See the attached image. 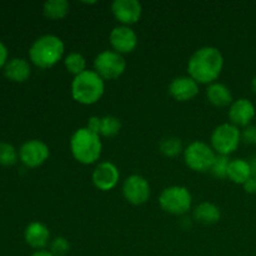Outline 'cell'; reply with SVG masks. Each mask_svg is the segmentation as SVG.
Masks as SVG:
<instances>
[{
  "label": "cell",
  "mask_w": 256,
  "mask_h": 256,
  "mask_svg": "<svg viewBox=\"0 0 256 256\" xmlns=\"http://www.w3.org/2000/svg\"><path fill=\"white\" fill-rule=\"evenodd\" d=\"M224 69V56L215 46H202L188 62V74L198 84H212Z\"/></svg>",
  "instance_id": "1"
},
{
  "label": "cell",
  "mask_w": 256,
  "mask_h": 256,
  "mask_svg": "<svg viewBox=\"0 0 256 256\" xmlns=\"http://www.w3.org/2000/svg\"><path fill=\"white\" fill-rule=\"evenodd\" d=\"M65 44L59 36L45 34L38 38L29 49V59L35 66L40 69H49L55 66L62 59Z\"/></svg>",
  "instance_id": "2"
},
{
  "label": "cell",
  "mask_w": 256,
  "mask_h": 256,
  "mask_svg": "<svg viewBox=\"0 0 256 256\" xmlns=\"http://www.w3.org/2000/svg\"><path fill=\"white\" fill-rule=\"evenodd\" d=\"M70 152L72 158L82 165L95 164L102 152L100 135L95 134L86 126L75 130L70 138Z\"/></svg>",
  "instance_id": "3"
},
{
  "label": "cell",
  "mask_w": 256,
  "mask_h": 256,
  "mask_svg": "<svg viewBox=\"0 0 256 256\" xmlns=\"http://www.w3.org/2000/svg\"><path fill=\"white\" fill-rule=\"evenodd\" d=\"M105 92V80L95 70H89L74 76L72 82V96L82 105H94Z\"/></svg>",
  "instance_id": "4"
},
{
  "label": "cell",
  "mask_w": 256,
  "mask_h": 256,
  "mask_svg": "<svg viewBox=\"0 0 256 256\" xmlns=\"http://www.w3.org/2000/svg\"><path fill=\"white\" fill-rule=\"evenodd\" d=\"M159 205L165 212L172 215H184L192 209V192L182 185L165 188L159 196Z\"/></svg>",
  "instance_id": "5"
},
{
  "label": "cell",
  "mask_w": 256,
  "mask_h": 256,
  "mask_svg": "<svg viewBox=\"0 0 256 256\" xmlns=\"http://www.w3.org/2000/svg\"><path fill=\"white\" fill-rule=\"evenodd\" d=\"M215 158H216V152H214L212 145L200 142V140L190 142L184 149L185 164L192 172H210Z\"/></svg>",
  "instance_id": "6"
},
{
  "label": "cell",
  "mask_w": 256,
  "mask_h": 256,
  "mask_svg": "<svg viewBox=\"0 0 256 256\" xmlns=\"http://www.w3.org/2000/svg\"><path fill=\"white\" fill-rule=\"evenodd\" d=\"M210 142L218 155L229 156L239 148L242 142V132L232 122H224L215 128L210 138Z\"/></svg>",
  "instance_id": "7"
},
{
  "label": "cell",
  "mask_w": 256,
  "mask_h": 256,
  "mask_svg": "<svg viewBox=\"0 0 256 256\" xmlns=\"http://www.w3.org/2000/svg\"><path fill=\"white\" fill-rule=\"evenodd\" d=\"M94 70L104 80L119 79L126 70V60L114 50H104L95 56Z\"/></svg>",
  "instance_id": "8"
},
{
  "label": "cell",
  "mask_w": 256,
  "mask_h": 256,
  "mask_svg": "<svg viewBox=\"0 0 256 256\" xmlns=\"http://www.w3.org/2000/svg\"><path fill=\"white\" fill-rule=\"evenodd\" d=\"M122 195L132 205H142L152 195L149 182L142 175H130L122 182Z\"/></svg>",
  "instance_id": "9"
},
{
  "label": "cell",
  "mask_w": 256,
  "mask_h": 256,
  "mask_svg": "<svg viewBox=\"0 0 256 256\" xmlns=\"http://www.w3.org/2000/svg\"><path fill=\"white\" fill-rule=\"evenodd\" d=\"M50 156V149L42 140H26L19 149V158L28 168H38Z\"/></svg>",
  "instance_id": "10"
},
{
  "label": "cell",
  "mask_w": 256,
  "mask_h": 256,
  "mask_svg": "<svg viewBox=\"0 0 256 256\" xmlns=\"http://www.w3.org/2000/svg\"><path fill=\"white\" fill-rule=\"evenodd\" d=\"M109 42L114 52L124 55L130 54L136 49L139 39H138L136 32H134V29H132V26L119 25L112 30L109 35Z\"/></svg>",
  "instance_id": "11"
},
{
  "label": "cell",
  "mask_w": 256,
  "mask_h": 256,
  "mask_svg": "<svg viewBox=\"0 0 256 256\" xmlns=\"http://www.w3.org/2000/svg\"><path fill=\"white\" fill-rule=\"evenodd\" d=\"M112 12L120 24L132 26L142 19V5L138 0H114Z\"/></svg>",
  "instance_id": "12"
},
{
  "label": "cell",
  "mask_w": 256,
  "mask_h": 256,
  "mask_svg": "<svg viewBox=\"0 0 256 256\" xmlns=\"http://www.w3.org/2000/svg\"><path fill=\"white\" fill-rule=\"evenodd\" d=\"M92 179L96 189L102 192H110L119 184L120 172L114 162H102L92 172Z\"/></svg>",
  "instance_id": "13"
},
{
  "label": "cell",
  "mask_w": 256,
  "mask_h": 256,
  "mask_svg": "<svg viewBox=\"0 0 256 256\" xmlns=\"http://www.w3.org/2000/svg\"><path fill=\"white\" fill-rule=\"evenodd\" d=\"M168 92H169L170 96L176 102H190L199 94V84L189 75L188 76H178L170 82Z\"/></svg>",
  "instance_id": "14"
},
{
  "label": "cell",
  "mask_w": 256,
  "mask_h": 256,
  "mask_svg": "<svg viewBox=\"0 0 256 256\" xmlns=\"http://www.w3.org/2000/svg\"><path fill=\"white\" fill-rule=\"evenodd\" d=\"M256 110L254 104L250 100L242 98L229 106V119L235 126H249L252 120L255 118Z\"/></svg>",
  "instance_id": "15"
},
{
  "label": "cell",
  "mask_w": 256,
  "mask_h": 256,
  "mask_svg": "<svg viewBox=\"0 0 256 256\" xmlns=\"http://www.w3.org/2000/svg\"><path fill=\"white\" fill-rule=\"evenodd\" d=\"M25 242L36 250H44L50 244L49 228L40 222H32L25 228Z\"/></svg>",
  "instance_id": "16"
},
{
  "label": "cell",
  "mask_w": 256,
  "mask_h": 256,
  "mask_svg": "<svg viewBox=\"0 0 256 256\" xmlns=\"http://www.w3.org/2000/svg\"><path fill=\"white\" fill-rule=\"evenodd\" d=\"M4 74L12 82H24L32 75V66L29 62L22 58H12L5 64Z\"/></svg>",
  "instance_id": "17"
},
{
  "label": "cell",
  "mask_w": 256,
  "mask_h": 256,
  "mask_svg": "<svg viewBox=\"0 0 256 256\" xmlns=\"http://www.w3.org/2000/svg\"><path fill=\"white\" fill-rule=\"evenodd\" d=\"M208 102L215 108H226L232 104V90L222 82H212L206 89Z\"/></svg>",
  "instance_id": "18"
},
{
  "label": "cell",
  "mask_w": 256,
  "mask_h": 256,
  "mask_svg": "<svg viewBox=\"0 0 256 256\" xmlns=\"http://www.w3.org/2000/svg\"><path fill=\"white\" fill-rule=\"evenodd\" d=\"M222 218V210L218 205L212 202H200L194 209V219L199 222L200 224L212 225L216 224Z\"/></svg>",
  "instance_id": "19"
},
{
  "label": "cell",
  "mask_w": 256,
  "mask_h": 256,
  "mask_svg": "<svg viewBox=\"0 0 256 256\" xmlns=\"http://www.w3.org/2000/svg\"><path fill=\"white\" fill-rule=\"evenodd\" d=\"M228 178L234 184L244 185L252 178L250 162L245 159L230 160L229 169H228Z\"/></svg>",
  "instance_id": "20"
},
{
  "label": "cell",
  "mask_w": 256,
  "mask_h": 256,
  "mask_svg": "<svg viewBox=\"0 0 256 256\" xmlns=\"http://www.w3.org/2000/svg\"><path fill=\"white\" fill-rule=\"evenodd\" d=\"M69 12L70 4L66 0H48L42 5V12L50 20L64 19Z\"/></svg>",
  "instance_id": "21"
},
{
  "label": "cell",
  "mask_w": 256,
  "mask_h": 256,
  "mask_svg": "<svg viewBox=\"0 0 256 256\" xmlns=\"http://www.w3.org/2000/svg\"><path fill=\"white\" fill-rule=\"evenodd\" d=\"M64 66L68 72L78 76L82 72H86V59L80 52H70L64 58Z\"/></svg>",
  "instance_id": "22"
},
{
  "label": "cell",
  "mask_w": 256,
  "mask_h": 256,
  "mask_svg": "<svg viewBox=\"0 0 256 256\" xmlns=\"http://www.w3.org/2000/svg\"><path fill=\"white\" fill-rule=\"evenodd\" d=\"M159 149L162 154L166 158H176L178 155L182 154V152H184L182 140L175 136L162 139L159 144Z\"/></svg>",
  "instance_id": "23"
},
{
  "label": "cell",
  "mask_w": 256,
  "mask_h": 256,
  "mask_svg": "<svg viewBox=\"0 0 256 256\" xmlns=\"http://www.w3.org/2000/svg\"><path fill=\"white\" fill-rule=\"evenodd\" d=\"M122 122L119 118L112 116V115H106V116L102 118V132H100V136L105 138H112L116 136L122 130Z\"/></svg>",
  "instance_id": "24"
},
{
  "label": "cell",
  "mask_w": 256,
  "mask_h": 256,
  "mask_svg": "<svg viewBox=\"0 0 256 256\" xmlns=\"http://www.w3.org/2000/svg\"><path fill=\"white\" fill-rule=\"evenodd\" d=\"M19 152L9 142H0V165L4 166H12L18 162Z\"/></svg>",
  "instance_id": "25"
},
{
  "label": "cell",
  "mask_w": 256,
  "mask_h": 256,
  "mask_svg": "<svg viewBox=\"0 0 256 256\" xmlns=\"http://www.w3.org/2000/svg\"><path fill=\"white\" fill-rule=\"evenodd\" d=\"M230 159L229 156H225V155H218L214 160V164H212L210 172L214 175L218 179H225L228 178V169H229Z\"/></svg>",
  "instance_id": "26"
},
{
  "label": "cell",
  "mask_w": 256,
  "mask_h": 256,
  "mask_svg": "<svg viewBox=\"0 0 256 256\" xmlns=\"http://www.w3.org/2000/svg\"><path fill=\"white\" fill-rule=\"evenodd\" d=\"M49 246V252L54 256H65L70 252V242L64 236H56L50 242Z\"/></svg>",
  "instance_id": "27"
},
{
  "label": "cell",
  "mask_w": 256,
  "mask_h": 256,
  "mask_svg": "<svg viewBox=\"0 0 256 256\" xmlns=\"http://www.w3.org/2000/svg\"><path fill=\"white\" fill-rule=\"evenodd\" d=\"M242 140L245 144L256 145V125H249L242 130Z\"/></svg>",
  "instance_id": "28"
},
{
  "label": "cell",
  "mask_w": 256,
  "mask_h": 256,
  "mask_svg": "<svg viewBox=\"0 0 256 256\" xmlns=\"http://www.w3.org/2000/svg\"><path fill=\"white\" fill-rule=\"evenodd\" d=\"M86 128L89 130H92L95 134L100 135V132H102V118L99 116H90L88 119Z\"/></svg>",
  "instance_id": "29"
},
{
  "label": "cell",
  "mask_w": 256,
  "mask_h": 256,
  "mask_svg": "<svg viewBox=\"0 0 256 256\" xmlns=\"http://www.w3.org/2000/svg\"><path fill=\"white\" fill-rule=\"evenodd\" d=\"M242 186H244L245 192L249 194H256V174L252 175V178Z\"/></svg>",
  "instance_id": "30"
},
{
  "label": "cell",
  "mask_w": 256,
  "mask_h": 256,
  "mask_svg": "<svg viewBox=\"0 0 256 256\" xmlns=\"http://www.w3.org/2000/svg\"><path fill=\"white\" fill-rule=\"evenodd\" d=\"M8 48L4 42L0 40V69L5 66V64L8 62Z\"/></svg>",
  "instance_id": "31"
},
{
  "label": "cell",
  "mask_w": 256,
  "mask_h": 256,
  "mask_svg": "<svg viewBox=\"0 0 256 256\" xmlns=\"http://www.w3.org/2000/svg\"><path fill=\"white\" fill-rule=\"evenodd\" d=\"M30 256H54V255H52L49 250H38V252H35L34 254H32Z\"/></svg>",
  "instance_id": "32"
},
{
  "label": "cell",
  "mask_w": 256,
  "mask_h": 256,
  "mask_svg": "<svg viewBox=\"0 0 256 256\" xmlns=\"http://www.w3.org/2000/svg\"><path fill=\"white\" fill-rule=\"evenodd\" d=\"M249 162H250V168H252V175H254L256 174V156L252 158Z\"/></svg>",
  "instance_id": "33"
},
{
  "label": "cell",
  "mask_w": 256,
  "mask_h": 256,
  "mask_svg": "<svg viewBox=\"0 0 256 256\" xmlns=\"http://www.w3.org/2000/svg\"><path fill=\"white\" fill-rule=\"evenodd\" d=\"M252 92L256 94V76L252 78Z\"/></svg>",
  "instance_id": "34"
}]
</instances>
